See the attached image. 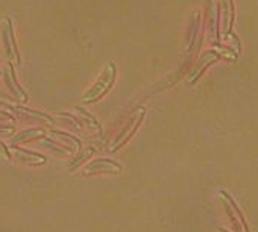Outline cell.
Returning <instances> with one entry per match:
<instances>
[{"label":"cell","instance_id":"6da1fadb","mask_svg":"<svg viewBox=\"0 0 258 232\" xmlns=\"http://www.w3.org/2000/svg\"><path fill=\"white\" fill-rule=\"evenodd\" d=\"M0 38H2V46H4V50H5L8 61L14 62L16 65H20L22 64L20 50L17 46L13 20L10 17H5L2 20V23H0Z\"/></svg>","mask_w":258,"mask_h":232},{"label":"cell","instance_id":"7a4b0ae2","mask_svg":"<svg viewBox=\"0 0 258 232\" xmlns=\"http://www.w3.org/2000/svg\"><path fill=\"white\" fill-rule=\"evenodd\" d=\"M114 79H115V64L114 62H109L103 73L100 74V78L97 79V82L91 87L90 91H87L84 96H82V100L85 103H93V102H97L114 84Z\"/></svg>","mask_w":258,"mask_h":232},{"label":"cell","instance_id":"3957f363","mask_svg":"<svg viewBox=\"0 0 258 232\" xmlns=\"http://www.w3.org/2000/svg\"><path fill=\"white\" fill-rule=\"evenodd\" d=\"M4 108H7V111L13 112L16 115V119H22L25 122H38L43 125H53L55 120L50 117V115L38 111V109H32L23 105H11L8 102H5Z\"/></svg>","mask_w":258,"mask_h":232},{"label":"cell","instance_id":"277c9868","mask_svg":"<svg viewBox=\"0 0 258 232\" xmlns=\"http://www.w3.org/2000/svg\"><path fill=\"white\" fill-rule=\"evenodd\" d=\"M14 62L8 61L7 64V68L4 70V82H5V87L8 88L10 94L20 103H26L29 100V94L28 91L20 85V82L17 81V74H16V68H14Z\"/></svg>","mask_w":258,"mask_h":232},{"label":"cell","instance_id":"5b68a950","mask_svg":"<svg viewBox=\"0 0 258 232\" xmlns=\"http://www.w3.org/2000/svg\"><path fill=\"white\" fill-rule=\"evenodd\" d=\"M11 152H13V158H16L19 163L26 164V166H32V167L43 166V164H46V161H47L44 155H40V153H37V152L23 149V147H20V146H13V147H11Z\"/></svg>","mask_w":258,"mask_h":232},{"label":"cell","instance_id":"8992f818","mask_svg":"<svg viewBox=\"0 0 258 232\" xmlns=\"http://www.w3.org/2000/svg\"><path fill=\"white\" fill-rule=\"evenodd\" d=\"M43 138H46V129L44 128H29V129L20 131L14 137H11L8 146L13 147V146L25 144L29 141H41Z\"/></svg>","mask_w":258,"mask_h":232},{"label":"cell","instance_id":"52a82bcc","mask_svg":"<svg viewBox=\"0 0 258 232\" xmlns=\"http://www.w3.org/2000/svg\"><path fill=\"white\" fill-rule=\"evenodd\" d=\"M223 5V35L228 37L232 31L234 23V0H222Z\"/></svg>","mask_w":258,"mask_h":232},{"label":"cell","instance_id":"ba28073f","mask_svg":"<svg viewBox=\"0 0 258 232\" xmlns=\"http://www.w3.org/2000/svg\"><path fill=\"white\" fill-rule=\"evenodd\" d=\"M50 135H53L55 138H58V140H61V141H64V143H69L70 146H76L78 149H81V141L76 138V137H73V135H70V134H67V132H61V131H50Z\"/></svg>","mask_w":258,"mask_h":232},{"label":"cell","instance_id":"9c48e42d","mask_svg":"<svg viewBox=\"0 0 258 232\" xmlns=\"http://www.w3.org/2000/svg\"><path fill=\"white\" fill-rule=\"evenodd\" d=\"M41 146H44V147H47V149H50L52 152H55V153H58V155H66V149H62V147H59L53 140H50V138H43L41 140V143H40Z\"/></svg>","mask_w":258,"mask_h":232},{"label":"cell","instance_id":"30bf717a","mask_svg":"<svg viewBox=\"0 0 258 232\" xmlns=\"http://www.w3.org/2000/svg\"><path fill=\"white\" fill-rule=\"evenodd\" d=\"M0 135L4 137H14L16 135V126L13 123H0Z\"/></svg>","mask_w":258,"mask_h":232},{"label":"cell","instance_id":"8fae6325","mask_svg":"<svg viewBox=\"0 0 258 232\" xmlns=\"http://www.w3.org/2000/svg\"><path fill=\"white\" fill-rule=\"evenodd\" d=\"M0 157L7 161H11L13 160V152H11V147L8 144H5L4 141H0Z\"/></svg>","mask_w":258,"mask_h":232},{"label":"cell","instance_id":"7c38bea8","mask_svg":"<svg viewBox=\"0 0 258 232\" xmlns=\"http://www.w3.org/2000/svg\"><path fill=\"white\" fill-rule=\"evenodd\" d=\"M14 123L16 122V115L10 111H5V109H0V123Z\"/></svg>","mask_w":258,"mask_h":232},{"label":"cell","instance_id":"4fadbf2b","mask_svg":"<svg viewBox=\"0 0 258 232\" xmlns=\"http://www.w3.org/2000/svg\"><path fill=\"white\" fill-rule=\"evenodd\" d=\"M4 74V70H0V76H2Z\"/></svg>","mask_w":258,"mask_h":232}]
</instances>
